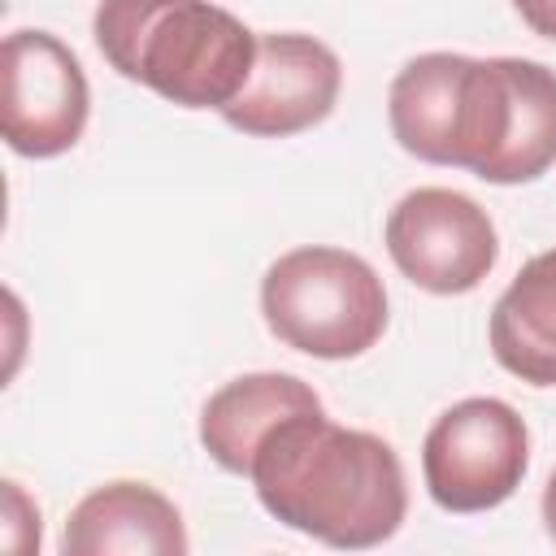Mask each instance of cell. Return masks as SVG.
I'll return each mask as SVG.
<instances>
[{
  "mask_svg": "<svg viewBox=\"0 0 556 556\" xmlns=\"http://www.w3.org/2000/svg\"><path fill=\"white\" fill-rule=\"evenodd\" d=\"M261 508L295 534L361 552L387 543L408 513V482L382 434L352 430L326 408L278 421L248 469Z\"/></svg>",
  "mask_w": 556,
  "mask_h": 556,
  "instance_id": "cell-1",
  "label": "cell"
},
{
  "mask_svg": "<svg viewBox=\"0 0 556 556\" xmlns=\"http://www.w3.org/2000/svg\"><path fill=\"white\" fill-rule=\"evenodd\" d=\"M104 61L178 109H226L256 61V35L213 0H100Z\"/></svg>",
  "mask_w": 556,
  "mask_h": 556,
  "instance_id": "cell-2",
  "label": "cell"
},
{
  "mask_svg": "<svg viewBox=\"0 0 556 556\" xmlns=\"http://www.w3.org/2000/svg\"><path fill=\"white\" fill-rule=\"evenodd\" d=\"M261 317L278 343L317 361H348L382 339L387 287L365 256L308 243L265 269Z\"/></svg>",
  "mask_w": 556,
  "mask_h": 556,
  "instance_id": "cell-3",
  "label": "cell"
},
{
  "mask_svg": "<svg viewBox=\"0 0 556 556\" xmlns=\"http://www.w3.org/2000/svg\"><path fill=\"white\" fill-rule=\"evenodd\" d=\"M556 165V70L530 56H469L456 169L495 187L534 182Z\"/></svg>",
  "mask_w": 556,
  "mask_h": 556,
  "instance_id": "cell-4",
  "label": "cell"
},
{
  "mask_svg": "<svg viewBox=\"0 0 556 556\" xmlns=\"http://www.w3.org/2000/svg\"><path fill=\"white\" fill-rule=\"evenodd\" d=\"M530 469V434L513 404L469 395L434 417L421 443V478L439 508H500Z\"/></svg>",
  "mask_w": 556,
  "mask_h": 556,
  "instance_id": "cell-5",
  "label": "cell"
},
{
  "mask_svg": "<svg viewBox=\"0 0 556 556\" xmlns=\"http://www.w3.org/2000/svg\"><path fill=\"white\" fill-rule=\"evenodd\" d=\"M91 113V87L74 48L52 30H13L0 48V126L17 156L70 152Z\"/></svg>",
  "mask_w": 556,
  "mask_h": 556,
  "instance_id": "cell-6",
  "label": "cell"
},
{
  "mask_svg": "<svg viewBox=\"0 0 556 556\" xmlns=\"http://www.w3.org/2000/svg\"><path fill=\"white\" fill-rule=\"evenodd\" d=\"M382 239L395 269L430 295H465L500 261L495 222L478 200L452 187H417L400 195Z\"/></svg>",
  "mask_w": 556,
  "mask_h": 556,
  "instance_id": "cell-7",
  "label": "cell"
},
{
  "mask_svg": "<svg viewBox=\"0 0 556 556\" xmlns=\"http://www.w3.org/2000/svg\"><path fill=\"white\" fill-rule=\"evenodd\" d=\"M343 87L334 48L300 30L256 35V61L243 91L222 109L226 126L252 139H287L330 117Z\"/></svg>",
  "mask_w": 556,
  "mask_h": 556,
  "instance_id": "cell-8",
  "label": "cell"
},
{
  "mask_svg": "<svg viewBox=\"0 0 556 556\" xmlns=\"http://www.w3.org/2000/svg\"><path fill=\"white\" fill-rule=\"evenodd\" d=\"M187 526L174 500L148 482H104L83 495L65 521V556H182Z\"/></svg>",
  "mask_w": 556,
  "mask_h": 556,
  "instance_id": "cell-9",
  "label": "cell"
},
{
  "mask_svg": "<svg viewBox=\"0 0 556 556\" xmlns=\"http://www.w3.org/2000/svg\"><path fill=\"white\" fill-rule=\"evenodd\" d=\"M308 408H321V395L304 378L278 374V369L239 374L204 400V408H200V447L208 452V460L217 469L248 478L261 439L278 421H287L295 413H308Z\"/></svg>",
  "mask_w": 556,
  "mask_h": 556,
  "instance_id": "cell-10",
  "label": "cell"
},
{
  "mask_svg": "<svg viewBox=\"0 0 556 556\" xmlns=\"http://www.w3.org/2000/svg\"><path fill=\"white\" fill-rule=\"evenodd\" d=\"M469 56L421 52L400 65L387 91V122L395 143L426 165H456V117Z\"/></svg>",
  "mask_w": 556,
  "mask_h": 556,
  "instance_id": "cell-11",
  "label": "cell"
},
{
  "mask_svg": "<svg viewBox=\"0 0 556 556\" xmlns=\"http://www.w3.org/2000/svg\"><path fill=\"white\" fill-rule=\"evenodd\" d=\"M491 356L530 387H556V248L530 256L491 308Z\"/></svg>",
  "mask_w": 556,
  "mask_h": 556,
  "instance_id": "cell-12",
  "label": "cell"
},
{
  "mask_svg": "<svg viewBox=\"0 0 556 556\" xmlns=\"http://www.w3.org/2000/svg\"><path fill=\"white\" fill-rule=\"evenodd\" d=\"M513 9L521 13V22L534 35H543V39L556 43V0H513Z\"/></svg>",
  "mask_w": 556,
  "mask_h": 556,
  "instance_id": "cell-13",
  "label": "cell"
},
{
  "mask_svg": "<svg viewBox=\"0 0 556 556\" xmlns=\"http://www.w3.org/2000/svg\"><path fill=\"white\" fill-rule=\"evenodd\" d=\"M543 530L552 534V543H556V469H552V478H547V486H543Z\"/></svg>",
  "mask_w": 556,
  "mask_h": 556,
  "instance_id": "cell-14",
  "label": "cell"
}]
</instances>
